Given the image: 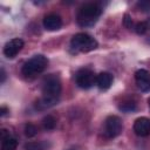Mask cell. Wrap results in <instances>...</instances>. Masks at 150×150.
I'll list each match as a JSON object with an SVG mask.
<instances>
[{"instance_id":"1","label":"cell","mask_w":150,"mask_h":150,"mask_svg":"<svg viewBox=\"0 0 150 150\" xmlns=\"http://www.w3.org/2000/svg\"><path fill=\"white\" fill-rule=\"evenodd\" d=\"M61 90L62 86L59 76H56L55 74H50L45 77L42 82V97L36 102V108L43 110L55 105L59 102Z\"/></svg>"},{"instance_id":"2","label":"cell","mask_w":150,"mask_h":150,"mask_svg":"<svg viewBox=\"0 0 150 150\" xmlns=\"http://www.w3.org/2000/svg\"><path fill=\"white\" fill-rule=\"evenodd\" d=\"M102 14V8L96 2H88L81 6L77 12L76 21L81 27H91L94 26L100 15Z\"/></svg>"},{"instance_id":"3","label":"cell","mask_w":150,"mask_h":150,"mask_svg":"<svg viewBox=\"0 0 150 150\" xmlns=\"http://www.w3.org/2000/svg\"><path fill=\"white\" fill-rule=\"evenodd\" d=\"M97 46V41L87 33H77L70 40L71 53H88L96 49Z\"/></svg>"},{"instance_id":"4","label":"cell","mask_w":150,"mask_h":150,"mask_svg":"<svg viewBox=\"0 0 150 150\" xmlns=\"http://www.w3.org/2000/svg\"><path fill=\"white\" fill-rule=\"evenodd\" d=\"M48 64V59L45 55L38 54L32 56L28 61H26L21 68V73L26 77H34L41 74Z\"/></svg>"},{"instance_id":"5","label":"cell","mask_w":150,"mask_h":150,"mask_svg":"<svg viewBox=\"0 0 150 150\" xmlns=\"http://www.w3.org/2000/svg\"><path fill=\"white\" fill-rule=\"evenodd\" d=\"M76 84L82 89H89L96 84V75L89 68H81L75 75Z\"/></svg>"},{"instance_id":"6","label":"cell","mask_w":150,"mask_h":150,"mask_svg":"<svg viewBox=\"0 0 150 150\" xmlns=\"http://www.w3.org/2000/svg\"><path fill=\"white\" fill-rule=\"evenodd\" d=\"M122 129H123L122 121L118 116L110 115L105 118V122H104V135H105V137H108V138L117 137L122 132Z\"/></svg>"},{"instance_id":"7","label":"cell","mask_w":150,"mask_h":150,"mask_svg":"<svg viewBox=\"0 0 150 150\" xmlns=\"http://www.w3.org/2000/svg\"><path fill=\"white\" fill-rule=\"evenodd\" d=\"M23 46H25L23 40H21L19 38L12 39L8 42H6V45L4 46V55L8 59H13L21 52Z\"/></svg>"},{"instance_id":"8","label":"cell","mask_w":150,"mask_h":150,"mask_svg":"<svg viewBox=\"0 0 150 150\" xmlns=\"http://www.w3.org/2000/svg\"><path fill=\"white\" fill-rule=\"evenodd\" d=\"M135 81L141 91H150V73L145 69H138L135 73Z\"/></svg>"},{"instance_id":"9","label":"cell","mask_w":150,"mask_h":150,"mask_svg":"<svg viewBox=\"0 0 150 150\" xmlns=\"http://www.w3.org/2000/svg\"><path fill=\"white\" fill-rule=\"evenodd\" d=\"M134 131L141 137L150 135V120L148 117H138L134 122Z\"/></svg>"},{"instance_id":"10","label":"cell","mask_w":150,"mask_h":150,"mask_svg":"<svg viewBox=\"0 0 150 150\" xmlns=\"http://www.w3.org/2000/svg\"><path fill=\"white\" fill-rule=\"evenodd\" d=\"M43 27L45 29L49 30V32H54V30H57L62 27V19L60 15L57 14H48L45 16L43 19Z\"/></svg>"},{"instance_id":"11","label":"cell","mask_w":150,"mask_h":150,"mask_svg":"<svg viewBox=\"0 0 150 150\" xmlns=\"http://www.w3.org/2000/svg\"><path fill=\"white\" fill-rule=\"evenodd\" d=\"M112 75L108 71H102L98 75H96V86L101 89V90H107L111 87L112 84Z\"/></svg>"},{"instance_id":"12","label":"cell","mask_w":150,"mask_h":150,"mask_svg":"<svg viewBox=\"0 0 150 150\" xmlns=\"http://www.w3.org/2000/svg\"><path fill=\"white\" fill-rule=\"evenodd\" d=\"M16 146H18V141L11 135L1 139V150H15Z\"/></svg>"},{"instance_id":"13","label":"cell","mask_w":150,"mask_h":150,"mask_svg":"<svg viewBox=\"0 0 150 150\" xmlns=\"http://www.w3.org/2000/svg\"><path fill=\"white\" fill-rule=\"evenodd\" d=\"M150 30V18H148L144 21H139L135 25V32L138 35H143Z\"/></svg>"},{"instance_id":"14","label":"cell","mask_w":150,"mask_h":150,"mask_svg":"<svg viewBox=\"0 0 150 150\" xmlns=\"http://www.w3.org/2000/svg\"><path fill=\"white\" fill-rule=\"evenodd\" d=\"M48 145L45 142H29L25 144V150H47Z\"/></svg>"},{"instance_id":"15","label":"cell","mask_w":150,"mask_h":150,"mask_svg":"<svg viewBox=\"0 0 150 150\" xmlns=\"http://www.w3.org/2000/svg\"><path fill=\"white\" fill-rule=\"evenodd\" d=\"M42 125L46 130H53L56 125V120L54 116L52 115H47L43 120H42Z\"/></svg>"},{"instance_id":"16","label":"cell","mask_w":150,"mask_h":150,"mask_svg":"<svg viewBox=\"0 0 150 150\" xmlns=\"http://www.w3.org/2000/svg\"><path fill=\"white\" fill-rule=\"evenodd\" d=\"M120 110H122V111H125V112H130V111H134L135 109H136V103L134 102V101H131V100H129V101H123V102H121V104H120Z\"/></svg>"},{"instance_id":"17","label":"cell","mask_w":150,"mask_h":150,"mask_svg":"<svg viewBox=\"0 0 150 150\" xmlns=\"http://www.w3.org/2000/svg\"><path fill=\"white\" fill-rule=\"evenodd\" d=\"M36 134H38V128H36L34 124H32V123L26 124V127H25V135H26L28 138L34 137Z\"/></svg>"},{"instance_id":"18","label":"cell","mask_w":150,"mask_h":150,"mask_svg":"<svg viewBox=\"0 0 150 150\" xmlns=\"http://www.w3.org/2000/svg\"><path fill=\"white\" fill-rule=\"evenodd\" d=\"M137 7L143 12H149L150 11V1H139V2H137Z\"/></svg>"},{"instance_id":"19","label":"cell","mask_w":150,"mask_h":150,"mask_svg":"<svg viewBox=\"0 0 150 150\" xmlns=\"http://www.w3.org/2000/svg\"><path fill=\"white\" fill-rule=\"evenodd\" d=\"M123 23H124V26L127 27V28H131L132 27V20H131V18L128 15V14H125L124 15V19H123Z\"/></svg>"},{"instance_id":"20","label":"cell","mask_w":150,"mask_h":150,"mask_svg":"<svg viewBox=\"0 0 150 150\" xmlns=\"http://www.w3.org/2000/svg\"><path fill=\"white\" fill-rule=\"evenodd\" d=\"M8 112V109H7V107H5V105H2L1 108H0V115H1V117H4L6 114Z\"/></svg>"},{"instance_id":"21","label":"cell","mask_w":150,"mask_h":150,"mask_svg":"<svg viewBox=\"0 0 150 150\" xmlns=\"http://www.w3.org/2000/svg\"><path fill=\"white\" fill-rule=\"evenodd\" d=\"M1 80H0V82L1 83H4L5 82V80H6V71H5V69L4 68H1Z\"/></svg>"},{"instance_id":"22","label":"cell","mask_w":150,"mask_h":150,"mask_svg":"<svg viewBox=\"0 0 150 150\" xmlns=\"http://www.w3.org/2000/svg\"><path fill=\"white\" fill-rule=\"evenodd\" d=\"M148 103H149V107H150V98L148 100Z\"/></svg>"},{"instance_id":"23","label":"cell","mask_w":150,"mask_h":150,"mask_svg":"<svg viewBox=\"0 0 150 150\" xmlns=\"http://www.w3.org/2000/svg\"><path fill=\"white\" fill-rule=\"evenodd\" d=\"M148 42H150V38H149V40H148Z\"/></svg>"}]
</instances>
